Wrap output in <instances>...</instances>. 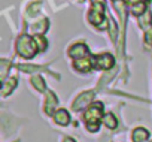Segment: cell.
<instances>
[{
	"instance_id": "obj_20",
	"label": "cell",
	"mask_w": 152,
	"mask_h": 142,
	"mask_svg": "<svg viewBox=\"0 0 152 142\" xmlns=\"http://www.w3.org/2000/svg\"><path fill=\"white\" fill-rule=\"evenodd\" d=\"M0 63H2V82H5V78H6V74H8V66H9L11 63L6 61L5 58L0 60Z\"/></svg>"
},
{
	"instance_id": "obj_15",
	"label": "cell",
	"mask_w": 152,
	"mask_h": 142,
	"mask_svg": "<svg viewBox=\"0 0 152 142\" xmlns=\"http://www.w3.org/2000/svg\"><path fill=\"white\" fill-rule=\"evenodd\" d=\"M140 26L142 27H146V26H149L151 24V21H152V14H151V11L149 9H146V12H145V15L143 17H140Z\"/></svg>"
},
{
	"instance_id": "obj_13",
	"label": "cell",
	"mask_w": 152,
	"mask_h": 142,
	"mask_svg": "<svg viewBox=\"0 0 152 142\" xmlns=\"http://www.w3.org/2000/svg\"><path fill=\"white\" fill-rule=\"evenodd\" d=\"M103 123H104V126L107 127V129H116V126H118V121H116V118L112 115V114H106L104 117H103Z\"/></svg>"
},
{
	"instance_id": "obj_19",
	"label": "cell",
	"mask_w": 152,
	"mask_h": 142,
	"mask_svg": "<svg viewBox=\"0 0 152 142\" xmlns=\"http://www.w3.org/2000/svg\"><path fill=\"white\" fill-rule=\"evenodd\" d=\"M115 74H116V69H113V70H110V72H109V74H106V75H104V77H103V78L100 79V87H102L103 84H106V82H109V81H110V79H112V78L115 77Z\"/></svg>"
},
{
	"instance_id": "obj_9",
	"label": "cell",
	"mask_w": 152,
	"mask_h": 142,
	"mask_svg": "<svg viewBox=\"0 0 152 142\" xmlns=\"http://www.w3.org/2000/svg\"><path fill=\"white\" fill-rule=\"evenodd\" d=\"M54 121L60 126H67L70 123V115L66 109H58L55 114H54Z\"/></svg>"
},
{
	"instance_id": "obj_4",
	"label": "cell",
	"mask_w": 152,
	"mask_h": 142,
	"mask_svg": "<svg viewBox=\"0 0 152 142\" xmlns=\"http://www.w3.org/2000/svg\"><path fill=\"white\" fill-rule=\"evenodd\" d=\"M94 64H96V67H99V69H102V70H107V69L113 67L115 60H113V57H112L110 54L104 52V54H99V55L96 57Z\"/></svg>"
},
{
	"instance_id": "obj_8",
	"label": "cell",
	"mask_w": 152,
	"mask_h": 142,
	"mask_svg": "<svg viewBox=\"0 0 152 142\" xmlns=\"http://www.w3.org/2000/svg\"><path fill=\"white\" fill-rule=\"evenodd\" d=\"M73 67L76 70H79V72H90L91 67H93V61L91 58L88 57H84V58H78L73 61Z\"/></svg>"
},
{
	"instance_id": "obj_11",
	"label": "cell",
	"mask_w": 152,
	"mask_h": 142,
	"mask_svg": "<svg viewBox=\"0 0 152 142\" xmlns=\"http://www.w3.org/2000/svg\"><path fill=\"white\" fill-rule=\"evenodd\" d=\"M48 27H49V21H48L46 18H43V20H40L39 23H34V24L30 27V32H31V33H36V35H42V33L46 32Z\"/></svg>"
},
{
	"instance_id": "obj_6",
	"label": "cell",
	"mask_w": 152,
	"mask_h": 142,
	"mask_svg": "<svg viewBox=\"0 0 152 142\" xmlns=\"http://www.w3.org/2000/svg\"><path fill=\"white\" fill-rule=\"evenodd\" d=\"M93 97H94V91H85V93H82V94L78 96V99L73 102V106H72V108H73L75 111H79V109H82L84 106L90 105L91 100H93Z\"/></svg>"
},
{
	"instance_id": "obj_1",
	"label": "cell",
	"mask_w": 152,
	"mask_h": 142,
	"mask_svg": "<svg viewBox=\"0 0 152 142\" xmlns=\"http://www.w3.org/2000/svg\"><path fill=\"white\" fill-rule=\"evenodd\" d=\"M36 46L37 45L34 42V38H31L28 35H21L17 40V52L24 58H33L36 55V52L39 51Z\"/></svg>"
},
{
	"instance_id": "obj_14",
	"label": "cell",
	"mask_w": 152,
	"mask_h": 142,
	"mask_svg": "<svg viewBox=\"0 0 152 142\" xmlns=\"http://www.w3.org/2000/svg\"><path fill=\"white\" fill-rule=\"evenodd\" d=\"M31 84H33V87L37 90V91H45L46 90V85H45V81L42 79V77H33L31 78Z\"/></svg>"
},
{
	"instance_id": "obj_24",
	"label": "cell",
	"mask_w": 152,
	"mask_h": 142,
	"mask_svg": "<svg viewBox=\"0 0 152 142\" xmlns=\"http://www.w3.org/2000/svg\"><path fill=\"white\" fill-rule=\"evenodd\" d=\"M63 142H76L75 139H72V138H64V141Z\"/></svg>"
},
{
	"instance_id": "obj_17",
	"label": "cell",
	"mask_w": 152,
	"mask_h": 142,
	"mask_svg": "<svg viewBox=\"0 0 152 142\" xmlns=\"http://www.w3.org/2000/svg\"><path fill=\"white\" fill-rule=\"evenodd\" d=\"M18 69H21L23 72H36V70H40V69H46L45 66H30V64H20Z\"/></svg>"
},
{
	"instance_id": "obj_7",
	"label": "cell",
	"mask_w": 152,
	"mask_h": 142,
	"mask_svg": "<svg viewBox=\"0 0 152 142\" xmlns=\"http://www.w3.org/2000/svg\"><path fill=\"white\" fill-rule=\"evenodd\" d=\"M57 106H58V99H57V96H55L52 91H48V93H46V100H45V114L52 115Z\"/></svg>"
},
{
	"instance_id": "obj_21",
	"label": "cell",
	"mask_w": 152,
	"mask_h": 142,
	"mask_svg": "<svg viewBox=\"0 0 152 142\" xmlns=\"http://www.w3.org/2000/svg\"><path fill=\"white\" fill-rule=\"evenodd\" d=\"M145 40H146V43L152 45V29H149V30L146 32V35H145Z\"/></svg>"
},
{
	"instance_id": "obj_12",
	"label": "cell",
	"mask_w": 152,
	"mask_h": 142,
	"mask_svg": "<svg viewBox=\"0 0 152 142\" xmlns=\"http://www.w3.org/2000/svg\"><path fill=\"white\" fill-rule=\"evenodd\" d=\"M15 87H17V78L12 77V78H9L8 81H5V82L2 84V96H3V97L9 96Z\"/></svg>"
},
{
	"instance_id": "obj_10",
	"label": "cell",
	"mask_w": 152,
	"mask_h": 142,
	"mask_svg": "<svg viewBox=\"0 0 152 142\" xmlns=\"http://www.w3.org/2000/svg\"><path fill=\"white\" fill-rule=\"evenodd\" d=\"M148 138H149V132H148L146 129H143V127L134 129V132H133V135H131L133 142H145Z\"/></svg>"
},
{
	"instance_id": "obj_3",
	"label": "cell",
	"mask_w": 152,
	"mask_h": 142,
	"mask_svg": "<svg viewBox=\"0 0 152 142\" xmlns=\"http://www.w3.org/2000/svg\"><path fill=\"white\" fill-rule=\"evenodd\" d=\"M102 114H103V105L100 102H96L91 106H88L87 111L84 112V121L87 124H97L99 120L102 118Z\"/></svg>"
},
{
	"instance_id": "obj_16",
	"label": "cell",
	"mask_w": 152,
	"mask_h": 142,
	"mask_svg": "<svg viewBox=\"0 0 152 142\" xmlns=\"http://www.w3.org/2000/svg\"><path fill=\"white\" fill-rule=\"evenodd\" d=\"M34 42H36V45L39 46V51H43V49H46V46H48V42L45 40V38H43L42 35H36V36H34Z\"/></svg>"
},
{
	"instance_id": "obj_22",
	"label": "cell",
	"mask_w": 152,
	"mask_h": 142,
	"mask_svg": "<svg viewBox=\"0 0 152 142\" xmlns=\"http://www.w3.org/2000/svg\"><path fill=\"white\" fill-rule=\"evenodd\" d=\"M87 129H88L90 132H97V130H99V123H97V124H87Z\"/></svg>"
},
{
	"instance_id": "obj_23",
	"label": "cell",
	"mask_w": 152,
	"mask_h": 142,
	"mask_svg": "<svg viewBox=\"0 0 152 142\" xmlns=\"http://www.w3.org/2000/svg\"><path fill=\"white\" fill-rule=\"evenodd\" d=\"M125 2H128V3H131V5H137V3L145 2V0H125Z\"/></svg>"
},
{
	"instance_id": "obj_18",
	"label": "cell",
	"mask_w": 152,
	"mask_h": 142,
	"mask_svg": "<svg viewBox=\"0 0 152 142\" xmlns=\"http://www.w3.org/2000/svg\"><path fill=\"white\" fill-rule=\"evenodd\" d=\"M133 14L134 15H140V14H145L146 12V6H145V3L142 2V3H137V5H133Z\"/></svg>"
},
{
	"instance_id": "obj_25",
	"label": "cell",
	"mask_w": 152,
	"mask_h": 142,
	"mask_svg": "<svg viewBox=\"0 0 152 142\" xmlns=\"http://www.w3.org/2000/svg\"><path fill=\"white\" fill-rule=\"evenodd\" d=\"M17 142H20V141H17Z\"/></svg>"
},
{
	"instance_id": "obj_5",
	"label": "cell",
	"mask_w": 152,
	"mask_h": 142,
	"mask_svg": "<svg viewBox=\"0 0 152 142\" xmlns=\"http://www.w3.org/2000/svg\"><path fill=\"white\" fill-rule=\"evenodd\" d=\"M69 57L75 58V60H78V58H84L87 54H88V46L85 43H75L69 48L67 51Z\"/></svg>"
},
{
	"instance_id": "obj_2",
	"label": "cell",
	"mask_w": 152,
	"mask_h": 142,
	"mask_svg": "<svg viewBox=\"0 0 152 142\" xmlns=\"http://www.w3.org/2000/svg\"><path fill=\"white\" fill-rule=\"evenodd\" d=\"M88 21L94 26H97L99 29H102V24L104 21V5L102 2H94L90 12H88Z\"/></svg>"
}]
</instances>
